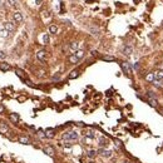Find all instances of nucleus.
<instances>
[{"label": "nucleus", "mask_w": 163, "mask_h": 163, "mask_svg": "<svg viewBox=\"0 0 163 163\" xmlns=\"http://www.w3.org/2000/svg\"><path fill=\"white\" fill-rule=\"evenodd\" d=\"M36 58L44 63L45 59H47V52H45V50H39V52L36 53Z\"/></svg>", "instance_id": "3"}, {"label": "nucleus", "mask_w": 163, "mask_h": 163, "mask_svg": "<svg viewBox=\"0 0 163 163\" xmlns=\"http://www.w3.org/2000/svg\"><path fill=\"white\" fill-rule=\"evenodd\" d=\"M3 5H5V0H0V6H3Z\"/></svg>", "instance_id": "36"}, {"label": "nucleus", "mask_w": 163, "mask_h": 163, "mask_svg": "<svg viewBox=\"0 0 163 163\" xmlns=\"http://www.w3.org/2000/svg\"><path fill=\"white\" fill-rule=\"evenodd\" d=\"M95 156H97V152H95V151H89L88 152V157H89V158H94Z\"/></svg>", "instance_id": "29"}, {"label": "nucleus", "mask_w": 163, "mask_h": 163, "mask_svg": "<svg viewBox=\"0 0 163 163\" xmlns=\"http://www.w3.org/2000/svg\"><path fill=\"white\" fill-rule=\"evenodd\" d=\"M9 118H10V121H12L13 123H18L19 122V115L16 114V113H12L9 115Z\"/></svg>", "instance_id": "14"}, {"label": "nucleus", "mask_w": 163, "mask_h": 163, "mask_svg": "<svg viewBox=\"0 0 163 163\" xmlns=\"http://www.w3.org/2000/svg\"><path fill=\"white\" fill-rule=\"evenodd\" d=\"M102 59L104 61H114L115 60V58L114 57H110V55H104V57H102Z\"/></svg>", "instance_id": "25"}, {"label": "nucleus", "mask_w": 163, "mask_h": 163, "mask_svg": "<svg viewBox=\"0 0 163 163\" xmlns=\"http://www.w3.org/2000/svg\"><path fill=\"white\" fill-rule=\"evenodd\" d=\"M115 144L118 145V147H122V143L119 142V140H115Z\"/></svg>", "instance_id": "35"}, {"label": "nucleus", "mask_w": 163, "mask_h": 163, "mask_svg": "<svg viewBox=\"0 0 163 163\" xmlns=\"http://www.w3.org/2000/svg\"><path fill=\"white\" fill-rule=\"evenodd\" d=\"M99 152H100V154H102L103 157H107V158H109V157L112 156V152L108 151V149H100Z\"/></svg>", "instance_id": "15"}, {"label": "nucleus", "mask_w": 163, "mask_h": 163, "mask_svg": "<svg viewBox=\"0 0 163 163\" xmlns=\"http://www.w3.org/2000/svg\"><path fill=\"white\" fill-rule=\"evenodd\" d=\"M79 134L75 131H70V132H65L63 134V140H77Z\"/></svg>", "instance_id": "1"}, {"label": "nucleus", "mask_w": 163, "mask_h": 163, "mask_svg": "<svg viewBox=\"0 0 163 163\" xmlns=\"http://www.w3.org/2000/svg\"><path fill=\"white\" fill-rule=\"evenodd\" d=\"M133 52V49L132 47H129V45H126V47H123V54L124 55H131Z\"/></svg>", "instance_id": "10"}, {"label": "nucleus", "mask_w": 163, "mask_h": 163, "mask_svg": "<svg viewBox=\"0 0 163 163\" xmlns=\"http://www.w3.org/2000/svg\"><path fill=\"white\" fill-rule=\"evenodd\" d=\"M68 60H69V63H72V64H78V61H79V59L75 57V54L70 55V57L68 58Z\"/></svg>", "instance_id": "16"}, {"label": "nucleus", "mask_w": 163, "mask_h": 163, "mask_svg": "<svg viewBox=\"0 0 163 163\" xmlns=\"http://www.w3.org/2000/svg\"><path fill=\"white\" fill-rule=\"evenodd\" d=\"M121 66H122V69H123V72L126 73V74H131L132 73V70H131V66H129V64L127 63V61H122L121 63Z\"/></svg>", "instance_id": "2"}, {"label": "nucleus", "mask_w": 163, "mask_h": 163, "mask_svg": "<svg viewBox=\"0 0 163 163\" xmlns=\"http://www.w3.org/2000/svg\"><path fill=\"white\" fill-rule=\"evenodd\" d=\"M57 31H58V26L57 25H50L49 26V33H50V34H57Z\"/></svg>", "instance_id": "19"}, {"label": "nucleus", "mask_w": 163, "mask_h": 163, "mask_svg": "<svg viewBox=\"0 0 163 163\" xmlns=\"http://www.w3.org/2000/svg\"><path fill=\"white\" fill-rule=\"evenodd\" d=\"M73 142H74V140H64L63 145L64 147H70V145H73Z\"/></svg>", "instance_id": "28"}, {"label": "nucleus", "mask_w": 163, "mask_h": 163, "mask_svg": "<svg viewBox=\"0 0 163 163\" xmlns=\"http://www.w3.org/2000/svg\"><path fill=\"white\" fill-rule=\"evenodd\" d=\"M54 136H55V131H54V129H47V131H45V138L52 139V138H54Z\"/></svg>", "instance_id": "8"}, {"label": "nucleus", "mask_w": 163, "mask_h": 163, "mask_svg": "<svg viewBox=\"0 0 163 163\" xmlns=\"http://www.w3.org/2000/svg\"><path fill=\"white\" fill-rule=\"evenodd\" d=\"M148 102H149V104L152 105V107H158V100L157 99H152V98H148Z\"/></svg>", "instance_id": "23"}, {"label": "nucleus", "mask_w": 163, "mask_h": 163, "mask_svg": "<svg viewBox=\"0 0 163 163\" xmlns=\"http://www.w3.org/2000/svg\"><path fill=\"white\" fill-rule=\"evenodd\" d=\"M154 78H156V80H163V70L154 72Z\"/></svg>", "instance_id": "11"}, {"label": "nucleus", "mask_w": 163, "mask_h": 163, "mask_svg": "<svg viewBox=\"0 0 163 163\" xmlns=\"http://www.w3.org/2000/svg\"><path fill=\"white\" fill-rule=\"evenodd\" d=\"M19 142L23 143V144H30V139L28 137H25V136H20L19 137Z\"/></svg>", "instance_id": "12"}, {"label": "nucleus", "mask_w": 163, "mask_h": 163, "mask_svg": "<svg viewBox=\"0 0 163 163\" xmlns=\"http://www.w3.org/2000/svg\"><path fill=\"white\" fill-rule=\"evenodd\" d=\"M0 69H1L3 72H8L12 69V66H10L8 63H0Z\"/></svg>", "instance_id": "13"}, {"label": "nucleus", "mask_w": 163, "mask_h": 163, "mask_svg": "<svg viewBox=\"0 0 163 163\" xmlns=\"http://www.w3.org/2000/svg\"><path fill=\"white\" fill-rule=\"evenodd\" d=\"M78 75H79V72H78V70H73L69 74V79H74V78H77Z\"/></svg>", "instance_id": "27"}, {"label": "nucleus", "mask_w": 163, "mask_h": 163, "mask_svg": "<svg viewBox=\"0 0 163 163\" xmlns=\"http://www.w3.org/2000/svg\"><path fill=\"white\" fill-rule=\"evenodd\" d=\"M42 1H43V0H35V3H36V5H40V4H42Z\"/></svg>", "instance_id": "37"}, {"label": "nucleus", "mask_w": 163, "mask_h": 163, "mask_svg": "<svg viewBox=\"0 0 163 163\" xmlns=\"http://www.w3.org/2000/svg\"><path fill=\"white\" fill-rule=\"evenodd\" d=\"M4 29H6V30L10 33V31H14L15 26H14V24H13V23H10V21H6V23L4 24Z\"/></svg>", "instance_id": "6"}, {"label": "nucleus", "mask_w": 163, "mask_h": 163, "mask_svg": "<svg viewBox=\"0 0 163 163\" xmlns=\"http://www.w3.org/2000/svg\"><path fill=\"white\" fill-rule=\"evenodd\" d=\"M3 112H4V107H3V105H0V114H1Z\"/></svg>", "instance_id": "38"}, {"label": "nucleus", "mask_w": 163, "mask_h": 163, "mask_svg": "<svg viewBox=\"0 0 163 163\" xmlns=\"http://www.w3.org/2000/svg\"><path fill=\"white\" fill-rule=\"evenodd\" d=\"M44 152L48 154V156H50V157H53L54 156V153H55V151H54V148L53 147H50V145H47L45 148H44Z\"/></svg>", "instance_id": "7"}, {"label": "nucleus", "mask_w": 163, "mask_h": 163, "mask_svg": "<svg viewBox=\"0 0 163 163\" xmlns=\"http://www.w3.org/2000/svg\"><path fill=\"white\" fill-rule=\"evenodd\" d=\"M99 145H100V147H105V145H108V139H107L105 137H102L99 139Z\"/></svg>", "instance_id": "18"}, {"label": "nucleus", "mask_w": 163, "mask_h": 163, "mask_svg": "<svg viewBox=\"0 0 163 163\" xmlns=\"http://www.w3.org/2000/svg\"><path fill=\"white\" fill-rule=\"evenodd\" d=\"M6 58V54H5L4 52H1V50H0V59H5Z\"/></svg>", "instance_id": "32"}, {"label": "nucleus", "mask_w": 163, "mask_h": 163, "mask_svg": "<svg viewBox=\"0 0 163 163\" xmlns=\"http://www.w3.org/2000/svg\"><path fill=\"white\" fill-rule=\"evenodd\" d=\"M147 95H148V98H152V99H157V95L153 93V92H147Z\"/></svg>", "instance_id": "30"}, {"label": "nucleus", "mask_w": 163, "mask_h": 163, "mask_svg": "<svg viewBox=\"0 0 163 163\" xmlns=\"http://www.w3.org/2000/svg\"><path fill=\"white\" fill-rule=\"evenodd\" d=\"M0 132H1V133H6V132H9L8 126L4 124V123H1V124H0Z\"/></svg>", "instance_id": "21"}, {"label": "nucleus", "mask_w": 163, "mask_h": 163, "mask_svg": "<svg viewBox=\"0 0 163 163\" xmlns=\"http://www.w3.org/2000/svg\"><path fill=\"white\" fill-rule=\"evenodd\" d=\"M74 54H75V57L80 60V59L84 57V50H77V52H75Z\"/></svg>", "instance_id": "22"}, {"label": "nucleus", "mask_w": 163, "mask_h": 163, "mask_svg": "<svg viewBox=\"0 0 163 163\" xmlns=\"http://www.w3.org/2000/svg\"><path fill=\"white\" fill-rule=\"evenodd\" d=\"M13 19H14L15 23H21V21H23V15H21V13L16 12V13L13 14Z\"/></svg>", "instance_id": "5"}, {"label": "nucleus", "mask_w": 163, "mask_h": 163, "mask_svg": "<svg viewBox=\"0 0 163 163\" xmlns=\"http://www.w3.org/2000/svg\"><path fill=\"white\" fill-rule=\"evenodd\" d=\"M43 43H44V44H48V43H49V35L45 34V35L43 36Z\"/></svg>", "instance_id": "31"}, {"label": "nucleus", "mask_w": 163, "mask_h": 163, "mask_svg": "<svg viewBox=\"0 0 163 163\" xmlns=\"http://www.w3.org/2000/svg\"><path fill=\"white\" fill-rule=\"evenodd\" d=\"M9 35V31L6 29H0V38H6Z\"/></svg>", "instance_id": "24"}, {"label": "nucleus", "mask_w": 163, "mask_h": 163, "mask_svg": "<svg viewBox=\"0 0 163 163\" xmlns=\"http://www.w3.org/2000/svg\"><path fill=\"white\" fill-rule=\"evenodd\" d=\"M78 50V43L77 42H73V43H70V52L74 54L75 52Z\"/></svg>", "instance_id": "17"}, {"label": "nucleus", "mask_w": 163, "mask_h": 163, "mask_svg": "<svg viewBox=\"0 0 163 163\" xmlns=\"http://www.w3.org/2000/svg\"><path fill=\"white\" fill-rule=\"evenodd\" d=\"M144 79L147 80V82H149V83H153V82L156 80V78H154V73H148V74L144 77Z\"/></svg>", "instance_id": "9"}, {"label": "nucleus", "mask_w": 163, "mask_h": 163, "mask_svg": "<svg viewBox=\"0 0 163 163\" xmlns=\"http://www.w3.org/2000/svg\"><path fill=\"white\" fill-rule=\"evenodd\" d=\"M15 73L18 74L20 78H23V79H26V75H25V73L21 70V69H15Z\"/></svg>", "instance_id": "20"}, {"label": "nucleus", "mask_w": 163, "mask_h": 163, "mask_svg": "<svg viewBox=\"0 0 163 163\" xmlns=\"http://www.w3.org/2000/svg\"><path fill=\"white\" fill-rule=\"evenodd\" d=\"M92 54H93V55H98V52H95V50H93Z\"/></svg>", "instance_id": "39"}, {"label": "nucleus", "mask_w": 163, "mask_h": 163, "mask_svg": "<svg viewBox=\"0 0 163 163\" xmlns=\"http://www.w3.org/2000/svg\"><path fill=\"white\" fill-rule=\"evenodd\" d=\"M124 163H129V162H124Z\"/></svg>", "instance_id": "40"}, {"label": "nucleus", "mask_w": 163, "mask_h": 163, "mask_svg": "<svg viewBox=\"0 0 163 163\" xmlns=\"http://www.w3.org/2000/svg\"><path fill=\"white\" fill-rule=\"evenodd\" d=\"M153 84H154V87L159 88V89H162V88H163V80H154V82H153Z\"/></svg>", "instance_id": "26"}, {"label": "nucleus", "mask_w": 163, "mask_h": 163, "mask_svg": "<svg viewBox=\"0 0 163 163\" xmlns=\"http://www.w3.org/2000/svg\"><path fill=\"white\" fill-rule=\"evenodd\" d=\"M133 68L136 69V70H139V63H134L133 64Z\"/></svg>", "instance_id": "34"}, {"label": "nucleus", "mask_w": 163, "mask_h": 163, "mask_svg": "<svg viewBox=\"0 0 163 163\" xmlns=\"http://www.w3.org/2000/svg\"><path fill=\"white\" fill-rule=\"evenodd\" d=\"M8 1H9V4L12 5V6H16V1H15V0H8Z\"/></svg>", "instance_id": "33"}, {"label": "nucleus", "mask_w": 163, "mask_h": 163, "mask_svg": "<svg viewBox=\"0 0 163 163\" xmlns=\"http://www.w3.org/2000/svg\"><path fill=\"white\" fill-rule=\"evenodd\" d=\"M83 134H84V137H87V138H94L95 137V132L93 131V129H85V131L83 132Z\"/></svg>", "instance_id": "4"}]
</instances>
